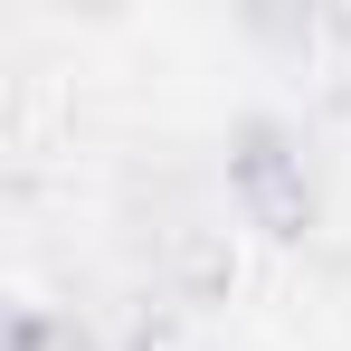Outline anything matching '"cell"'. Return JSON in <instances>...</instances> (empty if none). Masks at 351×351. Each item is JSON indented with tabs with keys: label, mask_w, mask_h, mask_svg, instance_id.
Instances as JSON below:
<instances>
[{
	"label": "cell",
	"mask_w": 351,
	"mask_h": 351,
	"mask_svg": "<svg viewBox=\"0 0 351 351\" xmlns=\"http://www.w3.org/2000/svg\"><path fill=\"white\" fill-rule=\"evenodd\" d=\"M237 199H247V219L256 228H276V237H294L304 219H313V180H304V152H294L276 123H247V143H237Z\"/></svg>",
	"instance_id": "6da1fadb"
},
{
	"label": "cell",
	"mask_w": 351,
	"mask_h": 351,
	"mask_svg": "<svg viewBox=\"0 0 351 351\" xmlns=\"http://www.w3.org/2000/svg\"><path fill=\"white\" fill-rule=\"evenodd\" d=\"M10 351H95L76 323H58V313H19L10 323Z\"/></svg>",
	"instance_id": "7a4b0ae2"
}]
</instances>
